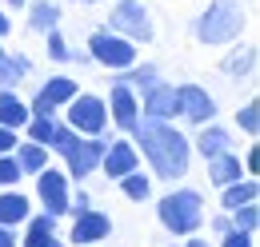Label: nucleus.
<instances>
[{
	"label": "nucleus",
	"instance_id": "nucleus-1",
	"mask_svg": "<svg viewBox=\"0 0 260 247\" xmlns=\"http://www.w3.org/2000/svg\"><path fill=\"white\" fill-rule=\"evenodd\" d=\"M128 136H132V144H136V152L148 159V168H152L156 180H180V176H188L192 140L172 120H144L140 116Z\"/></svg>",
	"mask_w": 260,
	"mask_h": 247
},
{
	"label": "nucleus",
	"instance_id": "nucleus-2",
	"mask_svg": "<svg viewBox=\"0 0 260 247\" xmlns=\"http://www.w3.org/2000/svg\"><path fill=\"white\" fill-rule=\"evenodd\" d=\"M244 8H240V0H212L200 16H196V40L200 44H212V48H220V44H232V40H240V32H244Z\"/></svg>",
	"mask_w": 260,
	"mask_h": 247
},
{
	"label": "nucleus",
	"instance_id": "nucleus-3",
	"mask_svg": "<svg viewBox=\"0 0 260 247\" xmlns=\"http://www.w3.org/2000/svg\"><path fill=\"white\" fill-rule=\"evenodd\" d=\"M156 216H160V227L168 235H180V239L196 235L204 223V195L196 187H176L156 203Z\"/></svg>",
	"mask_w": 260,
	"mask_h": 247
},
{
	"label": "nucleus",
	"instance_id": "nucleus-4",
	"mask_svg": "<svg viewBox=\"0 0 260 247\" xmlns=\"http://www.w3.org/2000/svg\"><path fill=\"white\" fill-rule=\"evenodd\" d=\"M108 28L116 36H124L132 44H148L156 36V24H152V12L144 0H112V12H108Z\"/></svg>",
	"mask_w": 260,
	"mask_h": 247
},
{
	"label": "nucleus",
	"instance_id": "nucleus-5",
	"mask_svg": "<svg viewBox=\"0 0 260 247\" xmlns=\"http://www.w3.org/2000/svg\"><path fill=\"white\" fill-rule=\"evenodd\" d=\"M64 116H68L64 124L76 132V136H104V132H108V108H104V96L76 92L64 104Z\"/></svg>",
	"mask_w": 260,
	"mask_h": 247
},
{
	"label": "nucleus",
	"instance_id": "nucleus-6",
	"mask_svg": "<svg viewBox=\"0 0 260 247\" xmlns=\"http://www.w3.org/2000/svg\"><path fill=\"white\" fill-rule=\"evenodd\" d=\"M88 56H92V64L108 68V72H124L136 64V44L116 36L112 28H96L88 36Z\"/></svg>",
	"mask_w": 260,
	"mask_h": 247
},
{
	"label": "nucleus",
	"instance_id": "nucleus-7",
	"mask_svg": "<svg viewBox=\"0 0 260 247\" xmlns=\"http://www.w3.org/2000/svg\"><path fill=\"white\" fill-rule=\"evenodd\" d=\"M108 148V136H80L64 155V176L72 180H84V176H92L100 168V155Z\"/></svg>",
	"mask_w": 260,
	"mask_h": 247
},
{
	"label": "nucleus",
	"instance_id": "nucleus-8",
	"mask_svg": "<svg viewBox=\"0 0 260 247\" xmlns=\"http://www.w3.org/2000/svg\"><path fill=\"white\" fill-rule=\"evenodd\" d=\"M76 92H80V84H76L72 76H48V80L40 84V92L32 96L28 112H32V116H56Z\"/></svg>",
	"mask_w": 260,
	"mask_h": 247
},
{
	"label": "nucleus",
	"instance_id": "nucleus-9",
	"mask_svg": "<svg viewBox=\"0 0 260 247\" xmlns=\"http://www.w3.org/2000/svg\"><path fill=\"white\" fill-rule=\"evenodd\" d=\"M104 108H108V124H116L120 132H132L140 120V96L120 80H112V88L104 96Z\"/></svg>",
	"mask_w": 260,
	"mask_h": 247
},
{
	"label": "nucleus",
	"instance_id": "nucleus-10",
	"mask_svg": "<svg viewBox=\"0 0 260 247\" xmlns=\"http://www.w3.org/2000/svg\"><path fill=\"white\" fill-rule=\"evenodd\" d=\"M36 195H40V203H44V212L52 219L68 216V176L60 168H44V172H36Z\"/></svg>",
	"mask_w": 260,
	"mask_h": 247
},
{
	"label": "nucleus",
	"instance_id": "nucleus-11",
	"mask_svg": "<svg viewBox=\"0 0 260 247\" xmlns=\"http://www.w3.org/2000/svg\"><path fill=\"white\" fill-rule=\"evenodd\" d=\"M132 168H140V152H136V144H132L128 136H112L108 140V148L100 155V168L108 180H120V176H128Z\"/></svg>",
	"mask_w": 260,
	"mask_h": 247
},
{
	"label": "nucleus",
	"instance_id": "nucleus-12",
	"mask_svg": "<svg viewBox=\"0 0 260 247\" xmlns=\"http://www.w3.org/2000/svg\"><path fill=\"white\" fill-rule=\"evenodd\" d=\"M140 116H144V120H176V116H180L176 84L156 80L152 88H144V92H140Z\"/></svg>",
	"mask_w": 260,
	"mask_h": 247
},
{
	"label": "nucleus",
	"instance_id": "nucleus-13",
	"mask_svg": "<svg viewBox=\"0 0 260 247\" xmlns=\"http://www.w3.org/2000/svg\"><path fill=\"white\" fill-rule=\"evenodd\" d=\"M176 104H180V116L188 124H196V128L216 120V100L200 84H176Z\"/></svg>",
	"mask_w": 260,
	"mask_h": 247
},
{
	"label": "nucleus",
	"instance_id": "nucleus-14",
	"mask_svg": "<svg viewBox=\"0 0 260 247\" xmlns=\"http://www.w3.org/2000/svg\"><path fill=\"white\" fill-rule=\"evenodd\" d=\"M112 235V219L96 212V208H88V212H80V216H72V243L76 247H92V243H104Z\"/></svg>",
	"mask_w": 260,
	"mask_h": 247
},
{
	"label": "nucleus",
	"instance_id": "nucleus-15",
	"mask_svg": "<svg viewBox=\"0 0 260 247\" xmlns=\"http://www.w3.org/2000/svg\"><path fill=\"white\" fill-rule=\"evenodd\" d=\"M20 247H64L60 231H56V219L48 216V212L28 216L24 219V239H20Z\"/></svg>",
	"mask_w": 260,
	"mask_h": 247
},
{
	"label": "nucleus",
	"instance_id": "nucleus-16",
	"mask_svg": "<svg viewBox=\"0 0 260 247\" xmlns=\"http://www.w3.org/2000/svg\"><path fill=\"white\" fill-rule=\"evenodd\" d=\"M192 148L204 155V159H212V155H220V152H232V136H228V128H220L216 120L200 124V136L192 140Z\"/></svg>",
	"mask_w": 260,
	"mask_h": 247
},
{
	"label": "nucleus",
	"instance_id": "nucleus-17",
	"mask_svg": "<svg viewBox=\"0 0 260 247\" xmlns=\"http://www.w3.org/2000/svg\"><path fill=\"white\" fill-rule=\"evenodd\" d=\"M28 216H32L28 195H20L16 187H4L0 191V227H20Z\"/></svg>",
	"mask_w": 260,
	"mask_h": 247
},
{
	"label": "nucleus",
	"instance_id": "nucleus-18",
	"mask_svg": "<svg viewBox=\"0 0 260 247\" xmlns=\"http://www.w3.org/2000/svg\"><path fill=\"white\" fill-rule=\"evenodd\" d=\"M240 176H244V163H240L236 152H220L208 159V184L212 187H228V184H236Z\"/></svg>",
	"mask_w": 260,
	"mask_h": 247
},
{
	"label": "nucleus",
	"instance_id": "nucleus-19",
	"mask_svg": "<svg viewBox=\"0 0 260 247\" xmlns=\"http://www.w3.org/2000/svg\"><path fill=\"white\" fill-rule=\"evenodd\" d=\"M28 120H32V112H28V104L16 96V88H0V128L20 132Z\"/></svg>",
	"mask_w": 260,
	"mask_h": 247
},
{
	"label": "nucleus",
	"instance_id": "nucleus-20",
	"mask_svg": "<svg viewBox=\"0 0 260 247\" xmlns=\"http://www.w3.org/2000/svg\"><path fill=\"white\" fill-rule=\"evenodd\" d=\"M28 8V28L32 32H52V28H60V4L56 0H28L24 4Z\"/></svg>",
	"mask_w": 260,
	"mask_h": 247
},
{
	"label": "nucleus",
	"instance_id": "nucleus-21",
	"mask_svg": "<svg viewBox=\"0 0 260 247\" xmlns=\"http://www.w3.org/2000/svg\"><path fill=\"white\" fill-rule=\"evenodd\" d=\"M252 68H256V48H252V44L232 48V52L224 56V64H220V72H224L228 80H248Z\"/></svg>",
	"mask_w": 260,
	"mask_h": 247
},
{
	"label": "nucleus",
	"instance_id": "nucleus-22",
	"mask_svg": "<svg viewBox=\"0 0 260 247\" xmlns=\"http://www.w3.org/2000/svg\"><path fill=\"white\" fill-rule=\"evenodd\" d=\"M256 195H260L256 176H240L236 184L220 187V208H224V212H232V208H240V203H252Z\"/></svg>",
	"mask_w": 260,
	"mask_h": 247
},
{
	"label": "nucleus",
	"instance_id": "nucleus-23",
	"mask_svg": "<svg viewBox=\"0 0 260 247\" xmlns=\"http://www.w3.org/2000/svg\"><path fill=\"white\" fill-rule=\"evenodd\" d=\"M12 155H16V163H20L24 176H36V172L48 168V148H44V144H32V140H28V144H16Z\"/></svg>",
	"mask_w": 260,
	"mask_h": 247
},
{
	"label": "nucleus",
	"instance_id": "nucleus-24",
	"mask_svg": "<svg viewBox=\"0 0 260 247\" xmlns=\"http://www.w3.org/2000/svg\"><path fill=\"white\" fill-rule=\"evenodd\" d=\"M116 80L128 84L132 92L140 96L144 88H152V84L160 80V72H156V64H132V68H124V72H116Z\"/></svg>",
	"mask_w": 260,
	"mask_h": 247
},
{
	"label": "nucleus",
	"instance_id": "nucleus-25",
	"mask_svg": "<svg viewBox=\"0 0 260 247\" xmlns=\"http://www.w3.org/2000/svg\"><path fill=\"white\" fill-rule=\"evenodd\" d=\"M116 184H120V191H124V195H128L132 203H144V199H148V195H152V180H148V176H144V172H140V168H132L128 176H120V180H116Z\"/></svg>",
	"mask_w": 260,
	"mask_h": 247
},
{
	"label": "nucleus",
	"instance_id": "nucleus-26",
	"mask_svg": "<svg viewBox=\"0 0 260 247\" xmlns=\"http://www.w3.org/2000/svg\"><path fill=\"white\" fill-rule=\"evenodd\" d=\"M20 132H28L32 144H44V148H48V140H52V132H56V116H32Z\"/></svg>",
	"mask_w": 260,
	"mask_h": 247
},
{
	"label": "nucleus",
	"instance_id": "nucleus-27",
	"mask_svg": "<svg viewBox=\"0 0 260 247\" xmlns=\"http://www.w3.org/2000/svg\"><path fill=\"white\" fill-rule=\"evenodd\" d=\"M228 216H232V227H240V231H252V235H256V227H260V208H256V199H252V203L232 208Z\"/></svg>",
	"mask_w": 260,
	"mask_h": 247
},
{
	"label": "nucleus",
	"instance_id": "nucleus-28",
	"mask_svg": "<svg viewBox=\"0 0 260 247\" xmlns=\"http://www.w3.org/2000/svg\"><path fill=\"white\" fill-rule=\"evenodd\" d=\"M20 80H24V72L16 68V56L0 44V88H16Z\"/></svg>",
	"mask_w": 260,
	"mask_h": 247
},
{
	"label": "nucleus",
	"instance_id": "nucleus-29",
	"mask_svg": "<svg viewBox=\"0 0 260 247\" xmlns=\"http://www.w3.org/2000/svg\"><path fill=\"white\" fill-rule=\"evenodd\" d=\"M44 52H48V60H56V64H68L72 60V48H68V40L60 36V28H52V32H44Z\"/></svg>",
	"mask_w": 260,
	"mask_h": 247
},
{
	"label": "nucleus",
	"instance_id": "nucleus-30",
	"mask_svg": "<svg viewBox=\"0 0 260 247\" xmlns=\"http://www.w3.org/2000/svg\"><path fill=\"white\" fill-rule=\"evenodd\" d=\"M236 124H240L244 136H252V140L260 136V104H256V100H248V104L236 112Z\"/></svg>",
	"mask_w": 260,
	"mask_h": 247
},
{
	"label": "nucleus",
	"instance_id": "nucleus-31",
	"mask_svg": "<svg viewBox=\"0 0 260 247\" xmlns=\"http://www.w3.org/2000/svg\"><path fill=\"white\" fill-rule=\"evenodd\" d=\"M76 140H80V136H76V132H72L68 124H60V120H56V132H52V140H48V152H56L60 159H64V155H68V148H72Z\"/></svg>",
	"mask_w": 260,
	"mask_h": 247
},
{
	"label": "nucleus",
	"instance_id": "nucleus-32",
	"mask_svg": "<svg viewBox=\"0 0 260 247\" xmlns=\"http://www.w3.org/2000/svg\"><path fill=\"white\" fill-rule=\"evenodd\" d=\"M20 176H24V172H20L16 155L4 152V155H0V187H16V184H20Z\"/></svg>",
	"mask_w": 260,
	"mask_h": 247
},
{
	"label": "nucleus",
	"instance_id": "nucleus-33",
	"mask_svg": "<svg viewBox=\"0 0 260 247\" xmlns=\"http://www.w3.org/2000/svg\"><path fill=\"white\" fill-rule=\"evenodd\" d=\"M220 247H256L252 243V231H240V227H228L220 235Z\"/></svg>",
	"mask_w": 260,
	"mask_h": 247
},
{
	"label": "nucleus",
	"instance_id": "nucleus-34",
	"mask_svg": "<svg viewBox=\"0 0 260 247\" xmlns=\"http://www.w3.org/2000/svg\"><path fill=\"white\" fill-rule=\"evenodd\" d=\"M92 208V195L80 187V191H68V216H80V212H88Z\"/></svg>",
	"mask_w": 260,
	"mask_h": 247
},
{
	"label": "nucleus",
	"instance_id": "nucleus-35",
	"mask_svg": "<svg viewBox=\"0 0 260 247\" xmlns=\"http://www.w3.org/2000/svg\"><path fill=\"white\" fill-rule=\"evenodd\" d=\"M16 144H20L16 132H12V128H0V155H4V152H16Z\"/></svg>",
	"mask_w": 260,
	"mask_h": 247
},
{
	"label": "nucleus",
	"instance_id": "nucleus-36",
	"mask_svg": "<svg viewBox=\"0 0 260 247\" xmlns=\"http://www.w3.org/2000/svg\"><path fill=\"white\" fill-rule=\"evenodd\" d=\"M260 172V148H248V155H244V176H256Z\"/></svg>",
	"mask_w": 260,
	"mask_h": 247
},
{
	"label": "nucleus",
	"instance_id": "nucleus-37",
	"mask_svg": "<svg viewBox=\"0 0 260 247\" xmlns=\"http://www.w3.org/2000/svg\"><path fill=\"white\" fill-rule=\"evenodd\" d=\"M208 227H212V235H224L228 227H232V216H212V219H208Z\"/></svg>",
	"mask_w": 260,
	"mask_h": 247
},
{
	"label": "nucleus",
	"instance_id": "nucleus-38",
	"mask_svg": "<svg viewBox=\"0 0 260 247\" xmlns=\"http://www.w3.org/2000/svg\"><path fill=\"white\" fill-rule=\"evenodd\" d=\"M0 247H16V227H0Z\"/></svg>",
	"mask_w": 260,
	"mask_h": 247
},
{
	"label": "nucleus",
	"instance_id": "nucleus-39",
	"mask_svg": "<svg viewBox=\"0 0 260 247\" xmlns=\"http://www.w3.org/2000/svg\"><path fill=\"white\" fill-rule=\"evenodd\" d=\"M12 56H16V68H20V72H24V76H28V72H32V60H28V56H24V52H12Z\"/></svg>",
	"mask_w": 260,
	"mask_h": 247
},
{
	"label": "nucleus",
	"instance_id": "nucleus-40",
	"mask_svg": "<svg viewBox=\"0 0 260 247\" xmlns=\"http://www.w3.org/2000/svg\"><path fill=\"white\" fill-rule=\"evenodd\" d=\"M8 32H12V20H8V16H4V8H0V40H4Z\"/></svg>",
	"mask_w": 260,
	"mask_h": 247
},
{
	"label": "nucleus",
	"instance_id": "nucleus-41",
	"mask_svg": "<svg viewBox=\"0 0 260 247\" xmlns=\"http://www.w3.org/2000/svg\"><path fill=\"white\" fill-rule=\"evenodd\" d=\"M184 239H188V243H184V247H212V243H208V239H192V235H184Z\"/></svg>",
	"mask_w": 260,
	"mask_h": 247
},
{
	"label": "nucleus",
	"instance_id": "nucleus-42",
	"mask_svg": "<svg viewBox=\"0 0 260 247\" xmlns=\"http://www.w3.org/2000/svg\"><path fill=\"white\" fill-rule=\"evenodd\" d=\"M4 4H8V8H24L28 0H4Z\"/></svg>",
	"mask_w": 260,
	"mask_h": 247
},
{
	"label": "nucleus",
	"instance_id": "nucleus-43",
	"mask_svg": "<svg viewBox=\"0 0 260 247\" xmlns=\"http://www.w3.org/2000/svg\"><path fill=\"white\" fill-rule=\"evenodd\" d=\"M80 4H96V0H80Z\"/></svg>",
	"mask_w": 260,
	"mask_h": 247
}]
</instances>
